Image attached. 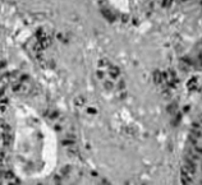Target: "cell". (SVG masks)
Here are the masks:
<instances>
[{"mask_svg": "<svg viewBox=\"0 0 202 185\" xmlns=\"http://www.w3.org/2000/svg\"><path fill=\"white\" fill-rule=\"evenodd\" d=\"M10 161L14 174L23 181L50 176L59 161V144L51 125L37 110L24 103L13 109Z\"/></svg>", "mask_w": 202, "mask_h": 185, "instance_id": "cell-1", "label": "cell"}, {"mask_svg": "<svg viewBox=\"0 0 202 185\" xmlns=\"http://www.w3.org/2000/svg\"><path fill=\"white\" fill-rule=\"evenodd\" d=\"M200 63H201V65H202V55H200Z\"/></svg>", "mask_w": 202, "mask_h": 185, "instance_id": "cell-2", "label": "cell"}]
</instances>
